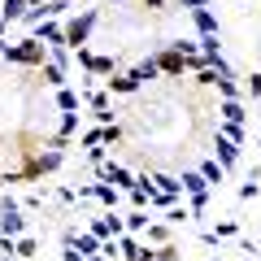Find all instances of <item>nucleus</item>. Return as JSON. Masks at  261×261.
Instances as JSON below:
<instances>
[{
	"instance_id": "1",
	"label": "nucleus",
	"mask_w": 261,
	"mask_h": 261,
	"mask_svg": "<svg viewBox=\"0 0 261 261\" xmlns=\"http://www.w3.org/2000/svg\"><path fill=\"white\" fill-rule=\"evenodd\" d=\"M0 57L13 65H44V39L31 35V39H18V44H5L0 39Z\"/></svg>"
},
{
	"instance_id": "2",
	"label": "nucleus",
	"mask_w": 261,
	"mask_h": 261,
	"mask_svg": "<svg viewBox=\"0 0 261 261\" xmlns=\"http://www.w3.org/2000/svg\"><path fill=\"white\" fill-rule=\"evenodd\" d=\"M92 27H96V9H83L79 18H70V22H65V44H70V48L79 53V48L87 44V35H92Z\"/></svg>"
},
{
	"instance_id": "3",
	"label": "nucleus",
	"mask_w": 261,
	"mask_h": 261,
	"mask_svg": "<svg viewBox=\"0 0 261 261\" xmlns=\"http://www.w3.org/2000/svg\"><path fill=\"white\" fill-rule=\"evenodd\" d=\"M0 235H13V240H18V235H27V218L18 214V205H13V200H5V205H0Z\"/></svg>"
},
{
	"instance_id": "4",
	"label": "nucleus",
	"mask_w": 261,
	"mask_h": 261,
	"mask_svg": "<svg viewBox=\"0 0 261 261\" xmlns=\"http://www.w3.org/2000/svg\"><path fill=\"white\" fill-rule=\"evenodd\" d=\"M157 65H161V74H183V70H187V53H178V48H161Z\"/></svg>"
},
{
	"instance_id": "5",
	"label": "nucleus",
	"mask_w": 261,
	"mask_h": 261,
	"mask_svg": "<svg viewBox=\"0 0 261 261\" xmlns=\"http://www.w3.org/2000/svg\"><path fill=\"white\" fill-rule=\"evenodd\" d=\"M100 178H109L113 187H122V192H130V187H140V178H130V170H122V166H100Z\"/></svg>"
},
{
	"instance_id": "6",
	"label": "nucleus",
	"mask_w": 261,
	"mask_h": 261,
	"mask_svg": "<svg viewBox=\"0 0 261 261\" xmlns=\"http://www.w3.org/2000/svg\"><path fill=\"white\" fill-rule=\"evenodd\" d=\"M118 192L122 187H109V178H105V183H92V187H79V196H96V200H100V205H118Z\"/></svg>"
},
{
	"instance_id": "7",
	"label": "nucleus",
	"mask_w": 261,
	"mask_h": 261,
	"mask_svg": "<svg viewBox=\"0 0 261 261\" xmlns=\"http://www.w3.org/2000/svg\"><path fill=\"white\" fill-rule=\"evenodd\" d=\"M79 65L92 70V74H113V57H92L87 48H79Z\"/></svg>"
},
{
	"instance_id": "8",
	"label": "nucleus",
	"mask_w": 261,
	"mask_h": 261,
	"mask_svg": "<svg viewBox=\"0 0 261 261\" xmlns=\"http://www.w3.org/2000/svg\"><path fill=\"white\" fill-rule=\"evenodd\" d=\"M192 22L200 35H218V13L209 9V5H200V9H192Z\"/></svg>"
},
{
	"instance_id": "9",
	"label": "nucleus",
	"mask_w": 261,
	"mask_h": 261,
	"mask_svg": "<svg viewBox=\"0 0 261 261\" xmlns=\"http://www.w3.org/2000/svg\"><path fill=\"white\" fill-rule=\"evenodd\" d=\"M65 240L79 244V252H83V257H96V252H100V244H105L96 231H87V235H65Z\"/></svg>"
},
{
	"instance_id": "10",
	"label": "nucleus",
	"mask_w": 261,
	"mask_h": 261,
	"mask_svg": "<svg viewBox=\"0 0 261 261\" xmlns=\"http://www.w3.org/2000/svg\"><path fill=\"white\" fill-rule=\"evenodd\" d=\"M183 192H192V196H205V192H209V178L200 174V170H183Z\"/></svg>"
},
{
	"instance_id": "11",
	"label": "nucleus",
	"mask_w": 261,
	"mask_h": 261,
	"mask_svg": "<svg viewBox=\"0 0 261 261\" xmlns=\"http://www.w3.org/2000/svg\"><path fill=\"white\" fill-rule=\"evenodd\" d=\"M235 152H240V144H235V140H226L222 130H218V161H222L226 170L235 166Z\"/></svg>"
},
{
	"instance_id": "12",
	"label": "nucleus",
	"mask_w": 261,
	"mask_h": 261,
	"mask_svg": "<svg viewBox=\"0 0 261 261\" xmlns=\"http://www.w3.org/2000/svg\"><path fill=\"white\" fill-rule=\"evenodd\" d=\"M118 252H122L126 261H144V252H148V248H140L135 235H122V240H118Z\"/></svg>"
},
{
	"instance_id": "13",
	"label": "nucleus",
	"mask_w": 261,
	"mask_h": 261,
	"mask_svg": "<svg viewBox=\"0 0 261 261\" xmlns=\"http://www.w3.org/2000/svg\"><path fill=\"white\" fill-rule=\"evenodd\" d=\"M27 9H31V0H5L0 18H5V22H22V18H27Z\"/></svg>"
},
{
	"instance_id": "14",
	"label": "nucleus",
	"mask_w": 261,
	"mask_h": 261,
	"mask_svg": "<svg viewBox=\"0 0 261 261\" xmlns=\"http://www.w3.org/2000/svg\"><path fill=\"white\" fill-rule=\"evenodd\" d=\"M39 39H48V48L65 44V27H57V22H44V27H39ZM65 48H70V44H65Z\"/></svg>"
},
{
	"instance_id": "15",
	"label": "nucleus",
	"mask_w": 261,
	"mask_h": 261,
	"mask_svg": "<svg viewBox=\"0 0 261 261\" xmlns=\"http://www.w3.org/2000/svg\"><path fill=\"white\" fill-rule=\"evenodd\" d=\"M39 70H44V83H48V87H65V70H61L57 61H44Z\"/></svg>"
},
{
	"instance_id": "16",
	"label": "nucleus",
	"mask_w": 261,
	"mask_h": 261,
	"mask_svg": "<svg viewBox=\"0 0 261 261\" xmlns=\"http://www.w3.org/2000/svg\"><path fill=\"white\" fill-rule=\"evenodd\" d=\"M130 74L140 79V83H148V79H157V74H161V65H157V57H148V61H140V65H135V70H130Z\"/></svg>"
},
{
	"instance_id": "17",
	"label": "nucleus",
	"mask_w": 261,
	"mask_h": 261,
	"mask_svg": "<svg viewBox=\"0 0 261 261\" xmlns=\"http://www.w3.org/2000/svg\"><path fill=\"white\" fill-rule=\"evenodd\" d=\"M109 87H113V92H140V79H135V74H118V79H109Z\"/></svg>"
},
{
	"instance_id": "18",
	"label": "nucleus",
	"mask_w": 261,
	"mask_h": 261,
	"mask_svg": "<svg viewBox=\"0 0 261 261\" xmlns=\"http://www.w3.org/2000/svg\"><path fill=\"white\" fill-rule=\"evenodd\" d=\"M200 174H205L209 183H222V178H226V166H222V161H205V166H200Z\"/></svg>"
},
{
	"instance_id": "19",
	"label": "nucleus",
	"mask_w": 261,
	"mask_h": 261,
	"mask_svg": "<svg viewBox=\"0 0 261 261\" xmlns=\"http://www.w3.org/2000/svg\"><path fill=\"white\" fill-rule=\"evenodd\" d=\"M152 183H157L161 192H170V196H178V192H183V178H174V174H157Z\"/></svg>"
},
{
	"instance_id": "20",
	"label": "nucleus",
	"mask_w": 261,
	"mask_h": 261,
	"mask_svg": "<svg viewBox=\"0 0 261 261\" xmlns=\"http://www.w3.org/2000/svg\"><path fill=\"white\" fill-rule=\"evenodd\" d=\"M144 261H178V248L174 244H161L157 252H144Z\"/></svg>"
},
{
	"instance_id": "21",
	"label": "nucleus",
	"mask_w": 261,
	"mask_h": 261,
	"mask_svg": "<svg viewBox=\"0 0 261 261\" xmlns=\"http://www.w3.org/2000/svg\"><path fill=\"white\" fill-rule=\"evenodd\" d=\"M57 105H61V113H74V109H79V96L65 92V87H57Z\"/></svg>"
},
{
	"instance_id": "22",
	"label": "nucleus",
	"mask_w": 261,
	"mask_h": 261,
	"mask_svg": "<svg viewBox=\"0 0 261 261\" xmlns=\"http://www.w3.org/2000/svg\"><path fill=\"white\" fill-rule=\"evenodd\" d=\"M222 118L226 122H244V105L240 100H222Z\"/></svg>"
},
{
	"instance_id": "23",
	"label": "nucleus",
	"mask_w": 261,
	"mask_h": 261,
	"mask_svg": "<svg viewBox=\"0 0 261 261\" xmlns=\"http://www.w3.org/2000/svg\"><path fill=\"white\" fill-rule=\"evenodd\" d=\"M218 92H222V100H240V87H235V79H218Z\"/></svg>"
},
{
	"instance_id": "24",
	"label": "nucleus",
	"mask_w": 261,
	"mask_h": 261,
	"mask_svg": "<svg viewBox=\"0 0 261 261\" xmlns=\"http://www.w3.org/2000/svg\"><path fill=\"white\" fill-rule=\"evenodd\" d=\"M35 248L39 244L31 240V235H18V252H13V257H35Z\"/></svg>"
},
{
	"instance_id": "25",
	"label": "nucleus",
	"mask_w": 261,
	"mask_h": 261,
	"mask_svg": "<svg viewBox=\"0 0 261 261\" xmlns=\"http://www.w3.org/2000/svg\"><path fill=\"white\" fill-rule=\"evenodd\" d=\"M200 53H205V57L222 53V39H218V35H200Z\"/></svg>"
},
{
	"instance_id": "26",
	"label": "nucleus",
	"mask_w": 261,
	"mask_h": 261,
	"mask_svg": "<svg viewBox=\"0 0 261 261\" xmlns=\"http://www.w3.org/2000/svg\"><path fill=\"white\" fill-rule=\"evenodd\" d=\"M144 226H148V214H144V209H135V214L126 218V231H144Z\"/></svg>"
},
{
	"instance_id": "27",
	"label": "nucleus",
	"mask_w": 261,
	"mask_h": 261,
	"mask_svg": "<svg viewBox=\"0 0 261 261\" xmlns=\"http://www.w3.org/2000/svg\"><path fill=\"white\" fill-rule=\"evenodd\" d=\"M65 9H70V5H65V0H44V13H48V18H61Z\"/></svg>"
},
{
	"instance_id": "28",
	"label": "nucleus",
	"mask_w": 261,
	"mask_h": 261,
	"mask_svg": "<svg viewBox=\"0 0 261 261\" xmlns=\"http://www.w3.org/2000/svg\"><path fill=\"white\" fill-rule=\"evenodd\" d=\"M244 92L257 100V96H261V74H248V79H244Z\"/></svg>"
},
{
	"instance_id": "29",
	"label": "nucleus",
	"mask_w": 261,
	"mask_h": 261,
	"mask_svg": "<svg viewBox=\"0 0 261 261\" xmlns=\"http://www.w3.org/2000/svg\"><path fill=\"white\" fill-rule=\"evenodd\" d=\"M222 135H226V140H235V144L244 140V130H240V122H226V126H222Z\"/></svg>"
},
{
	"instance_id": "30",
	"label": "nucleus",
	"mask_w": 261,
	"mask_h": 261,
	"mask_svg": "<svg viewBox=\"0 0 261 261\" xmlns=\"http://www.w3.org/2000/svg\"><path fill=\"white\" fill-rule=\"evenodd\" d=\"M61 261H83V252H79V244H70V240H65V252H61Z\"/></svg>"
},
{
	"instance_id": "31",
	"label": "nucleus",
	"mask_w": 261,
	"mask_h": 261,
	"mask_svg": "<svg viewBox=\"0 0 261 261\" xmlns=\"http://www.w3.org/2000/svg\"><path fill=\"white\" fill-rule=\"evenodd\" d=\"M61 130H65V135H70V130H79V113H65V118H61Z\"/></svg>"
},
{
	"instance_id": "32",
	"label": "nucleus",
	"mask_w": 261,
	"mask_h": 261,
	"mask_svg": "<svg viewBox=\"0 0 261 261\" xmlns=\"http://www.w3.org/2000/svg\"><path fill=\"white\" fill-rule=\"evenodd\" d=\"M257 192H261V187H257V178H248V183L240 187V196H244V200H252V196H257Z\"/></svg>"
},
{
	"instance_id": "33",
	"label": "nucleus",
	"mask_w": 261,
	"mask_h": 261,
	"mask_svg": "<svg viewBox=\"0 0 261 261\" xmlns=\"http://www.w3.org/2000/svg\"><path fill=\"white\" fill-rule=\"evenodd\" d=\"M148 240L152 244H166V226H148Z\"/></svg>"
},
{
	"instance_id": "34",
	"label": "nucleus",
	"mask_w": 261,
	"mask_h": 261,
	"mask_svg": "<svg viewBox=\"0 0 261 261\" xmlns=\"http://www.w3.org/2000/svg\"><path fill=\"white\" fill-rule=\"evenodd\" d=\"M235 231H240V226H235V222H222V226H218L214 235H218V240H226V235H235Z\"/></svg>"
},
{
	"instance_id": "35",
	"label": "nucleus",
	"mask_w": 261,
	"mask_h": 261,
	"mask_svg": "<svg viewBox=\"0 0 261 261\" xmlns=\"http://www.w3.org/2000/svg\"><path fill=\"white\" fill-rule=\"evenodd\" d=\"M53 61H57V65H65V61H70V53H65V44H57V48H53Z\"/></svg>"
},
{
	"instance_id": "36",
	"label": "nucleus",
	"mask_w": 261,
	"mask_h": 261,
	"mask_svg": "<svg viewBox=\"0 0 261 261\" xmlns=\"http://www.w3.org/2000/svg\"><path fill=\"white\" fill-rule=\"evenodd\" d=\"M183 9H200V5H209V0H178Z\"/></svg>"
},
{
	"instance_id": "37",
	"label": "nucleus",
	"mask_w": 261,
	"mask_h": 261,
	"mask_svg": "<svg viewBox=\"0 0 261 261\" xmlns=\"http://www.w3.org/2000/svg\"><path fill=\"white\" fill-rule=\"evenodd\" d=\"M144 5H148V9H161V5H166V0H144Z\"/></svg>"
},
{
	"instance_id": "38",
	"label": "nucleus",
	"mask_w": 261,
	"mask_h": 261,
	"mask_svg": "<svg viewBox=\"0 0 261 261\" xmlns=\"http://www.w3.org/2000/svg\"><path fill=\"white\" fill-rule=\"evenodd\" d=\"M0 35H5V18H0Z\"/></svg>"
},
{
	"instance_id": "39",
	"label": "nucleus",
	"mask_w": 261,
	"mask_h": 261,
	"mask_svg": "<svg viewBox=\"0 0 261 261\" xmlns=\"http://www.w3.org/2000/svg\"><path fill=\"white\" fill-rule=\"evenodd\" d=\"M83 261H100V257H83Z\"/></svg>"
},
{
	"instance_id": "40",
	"label": "nucleus",
	"mask_w": 261,
	"mask_h": 261,
	"mask_svg": "<svg viewBox=\"0 0 261 261\" xmlns=\"http://www.w3.org/2000/svg\"><path fill=\"white\" fill-rule=\"evenodd\" d=\"M31 5H44V0H31Z\"/></svg>"
},
{
	"instance_id": "41",
	"label": "nucleus",
	"mask_w": 261,
	"mask_h": 261,
	"mask_svg": "<svg viewBox=\"0 0 261 261\" xmlns=\"http://www.w3.org/2000/svg\"><path fill=\"white\" fill-rule=\"evenodd\" d=\"M5 261H13V257H5Z\"/></svg>"
},
{
	"instance_id": "42",
	"label": "nucleus",
	"mask_w": 261,
	"mask_h": 261,
	"mask_svg": "<svg viewBox=\"0 0 261 261\" xmlns=\"http://www.w3.org/2000/svg\"><path fill=\"white\" fill-rule=\"evenodd\" d=\"M0 183H5V178H0Z\"/></svg>"
}]
</instances>
